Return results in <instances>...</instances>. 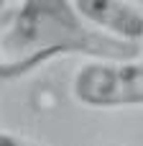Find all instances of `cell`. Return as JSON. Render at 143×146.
<instances>
[{
  "mask_svg": "<svg viewBox=\"0 0 143 146\" xmlns=\"http://www.w3.org/2000/svg\"><path fill=\"white\" fill-rule=\"evenodd\" d=\"M72 90L90 108L143 105V62H87L77 69Z\"/></svg>",
  "mask_w": 143,
  "mask_h": 146,
  "instance_id": "obj_2",
  "label": "cell"
},
{
  "mask_svg": "<svg viewBox=\"0 0 143 146\" xmlns=\"http://www.w3.org/2000/svg\"><path fill=\"white\" fill-rule=\"evenodd\" d=\"M77 10L87 23L120 41H143V10L136 3L123 0H77Z\"/></svg>",
  "mask_w": 143,
  "mask_h": 146,
  "instance_id": "obj_3",
  "label": "cell"
},
{
  "mask_svg": "<svg viewBox=\"0 0 143 146\" xmlns=\"http://www.w3.org/2000/svg\"><path fill=\"white\" fill-rule=\"evenodd\" d=\"M0 146H43V144H38V141H33V139H26V136H20V133H13V131H3Z\"/></svg>",
  "mask_w": 143,
  "mask_h": 146,
  "instance_id": "obj_4",
  "label": "cell"
},
{
  "mask_svg": "<svg viewBox=\"0 0 143 146\" xmlns=\"http://www.w3.org/2000/svg\"><path fill=\"white\" fill-rule=\"evenodd\" d=\"M64 54H79L92 62H133L141 54V44L102 33L82 18L74 3L26 0L10 10L0 36V77L5 82Z\"/></svg>",
  "mask_w": 143,
  "mask_h": 146,
  "instance_id": "obj_1",
  "label": "cell"
}]
</instances>
